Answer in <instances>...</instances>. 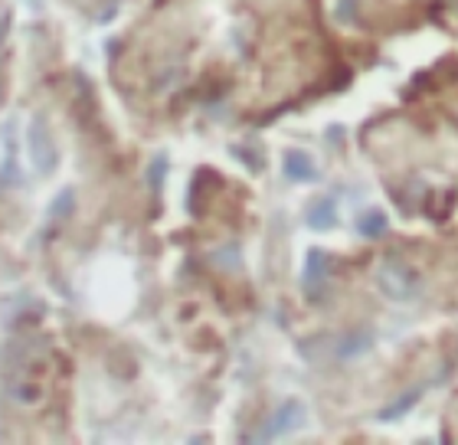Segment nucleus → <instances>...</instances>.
<instances>
[{
  "label": "nucleus",
  "instance_id": "1",
  "mask_svg": "<svg viewBox=\"0 0 458 445\" xmlns=\"http://www.w3.org/2000/svg\"><path fill=\"white\" fill-rule=\"evenodd\" d=\"M377 278H380L383 292L390 295V298H396V302H410V298L420 295V282H416V275H412L406 266H400V262H383Z\"/></svg>",
  "mask_w": 458,
  "mask_h": 445
},
{
  "label": "nucleus",
  "instance_id": "2",
  "mask_svg": "<svg viewBox=\"0 0 458 445\" xmlns=\"http://www.w3.org/2000/svg\"><path fill=\"white\" fill-rule=\"evenodd\" d=\"M301 423H305V406H301V403H285L276 416L268 419V426L259 432V439H262V442H268V439L288 436V432H295Z\"/></svg>",
  "mask_w": 458,
  "mask_h": 445
},
{
  "label": "nucleus",
  "instance_id": "3",
  "mask_svg": "<svg viewBox=\"0 0 458 445\" xmlns=\"http://www.w3.org/2000/svg\"><path fill=\"white\" fill-rule=\"evenodd\" d=\"M325 275H327L325 252L311 249V252H308V262H305V288H308V292H311V295L321 292V285H325Z\"/></svg>",
  "mask_w": 458,
  "mask_h": 445
},
{
  "label": "nucleus",
  "instance_id": "4",
  "mask_svg": "<svg viewBox=\"0 0 458 445\" xmlns=\"http://www.w3.org/2000/svg\"><path fill=\"white\" fill-rule=\"evenodd\" d=\"M285 174L292 180H311V177H318V167H315V161H311L308 154L292 151L285 158Z\"/></svg>",
  "mask_w": 458,
  "mask_h": 445
},
{
  "label": "nucleus",
  "instance_id": "5",
  "mask_svg": "<svg viewBox=\"0 0 458 445\" xmlns=\"http://www.w3.org/2000/svg\"><path fill=\"white\" fill-rule=\"evenodd\" d=\"M308 227L311 229H327V227H335V219H337V213H335V203L331 200H318L315 207L308 210Z\"/></svg>",
  "mask_w": 458,
  "mask_h": 445
},
{
  "label": "nucleus",
  "instance_id": "6",
  "mask_svg": "<svg viewBox=\"0 0 458 445\" xmlns=\"http://www.w3.org/2000/svg\"><path fill=\"white\" fill-rule=\"evenodd\" d=\"M420 397H422L420 389H410V393H406V397L396 399L393 406L380 409V419H383V423H393V419H400L403 413H406V409H412V406H416V403H420Z\"/></svg>",
  "mask_w": 458,
  "mask_h": 445
},
{
  "label": "nucleus",
  "instance_id": "7",
  "mask_svg": "<svg viewBox=\"0 0 458 445\" xmlns=\"http://www.w3.org/2000/svg\"><path fill=\"white\" fill-rule=\"evenodd\" d=\"M357 229H360L363 236H383V229H386V217L383 213H377V210H370V213H363L360 219H357Z\"/></svg>",
  "mask_w": 458,
  "mask_h": 445
}]
</instances>
